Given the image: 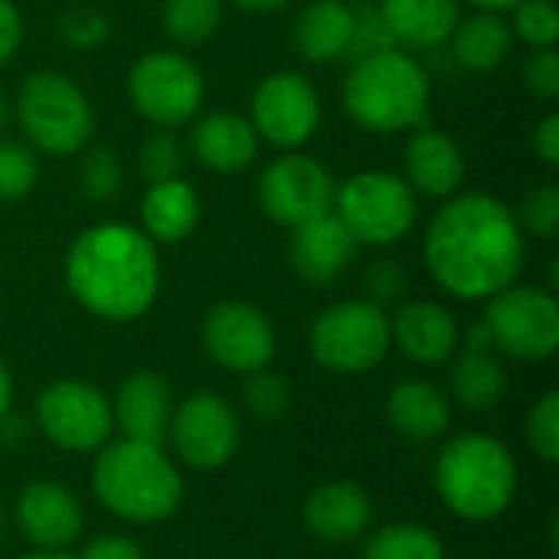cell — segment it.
Here are the masks:
<instances>
[{
  "label": "cell",
  "mask_w": 559,
  "mask_h": 559,
  "mask_svg": "<svg viewBox=\"0 0 559 559\" xmlns=\"http://www.w3.org/2000/svg\"><path fill=\"white\" fill-rule=\"evenodd\" d=\"M423 255L442 292L462 301H488L521 275L524 229L498 197L459 193L429 219Z\"/></svg>",
  "instance_id": "1"
},
{
  "label": "cell",
  "mask_w": 559,
  "mask_h": 559,
  "mask_svg": "<svg viewBox=\"0 0 559 559\" xmlns=\"http://www.w3.org/2000/svg\"><path fill=\"white\" fill-rule=\"evenodd\" d=\"M66 285L88 314L115 324L138 321L160 292L157 246L128 223L88 226L69 246Z\"/></svg>",
  "instance_id": "2"
},
{
  "label": "cell",
  "mask_w": 559,
  "mask_h": 559,
  "mask_svg": "<svg viewBox=\"0 0 559 559\" xmlns=\"http://www.w3.org/2000/svg\"><path fill=\"white\" fill-rule=\"evenodd\" d=\"M429 95L432 85L426 66L396 46L357 59L341 92L347 118L377 134L423 128Z\"/></svg>",
  "instance_id": "3"
},
{
  "label": "cell",
  "mask_w": 559,
  "mask_h": 559,
  "mask_svg": "<svg viewBox=\"0 0 559 559\" xmlns=\"http://www.w3.org/2000/svg\"><path fill=\"white\" fill-rule=\"evenodd\" d=\"M95 498L121 521L157 524L177 514L183 478L160 445L121 439L105 445L92 468Z\"/></svg>",
  "instance_id": "4"
},
{
  "label": "cell",
  "mask_w": 559,
  "mask_h": 559,
  "mask_svg": "<svg viewBox=\"0 0 559 559\" xmlns=\"http://www.w3.org/2000/svg\"><path fill=\"white\" fill-rule=\"evenodd\" d=\"M436 491L462 521H498L518 495V462L504 442L462 432L449 439L436 459Z\"/></svg>",
  "instance_id": "5"
},
{
  "label": "cell",
  "mask_w": 559,
  "mask_h": 559,
  "mask_svg": "<svg viewBox=\"0 0 559 559\" xmlns=\"http://www.w3.org/2000/svg\"><path fill=\"white\" fill-rule=\"evenodd\" d=\"M16 121L36 151L56 157L82 154L95 131V111L85 92L52 69L26 75L16 95Z\"/></svg>",
  "instance_id": "6"
},
{
  "label": "cell",
  "mask_w": 559,
  "mask_h": 559,
  "mask_svg": "<svg viewBox=\"0 0 559 559\" xmlns=\"http://www.w3.org/2000/svg\"><path fill=\"white\" fill-rule=\"evenodd\" d=\"M357 246H393L416 226V190L393 170H360L334 190L331 210Z\"/></svg>",
  "instance_id": "7"
},
{
  "label": "cell",
  "mask_w": 559,
  "mask_h": 559,
  "mask_svg": "<svg viewBox=\"0 0 559 559\" xmlns=\"http://www.w3.org/2000/svg\"><path fill=\"white\" fill-rule=\"evenodd\" d=\"M308 347L331 373H367L390 350V318L367 298L337 301L311 321Z\"/></svg>",
  "instance_id": "8"
},
{
  "label": "cell",
  "mask_w": 559,
  "mask_h": 559,
  "mask_svg": "<svg viewBox=\"0 0 559 559\" xmlns=\"http://www.w3.org/2000/svg\"><path fill=\"white\" fill-rule=\"evenodd\" d=\"M128 95L138 115L157 128H180L197 118L206 98L203 72L183 52H147L128 72Z\"/></svg>",
  "instance_id": "9"
},
{
  "label": "cell",
  "mask_w": 559,
  "mask_h": 559,
  "mask_svg": "<svg viewBox=\"0 0 559 559\" xmlns=\"http://www.w3.org/2000/svg\"><path fill=\"white\" fill-rule=\"evenodd\" d=\"M485 328L495 350L514 360H547L559 347L557 298L534 285H508L488 298Z\"/></svg>",
  "instance_id": "10"
},
{
  "label": "cell",
  "mask_w": 559,
  "mask_h": 559,
  "mask_svg": "<svg viewBox=\"0 0 559 559\" xmlns=\"http://www.w3.org/2000/svg\"><path fill=\"white\" fill-rule=\"evenodd\" d=\"M39 432L62 452H95L108 442L115 416L108 396L85 380H56L36 396Z\"/></svg>",
  "instance_id": "11"
},
{
  "label": "cell",
  "mask_w": 559,
  "mask_h": 559,
  "mask_svg": "<svg viewBox=\"0 0 559 559\" xmlns=\"http://www.w3.org/2000/svg\"><path fill=\"white\" fill-rule=\"evenodd\" d=\"M334 190H337V183L321 160L298 154V151H288L262 170L259 206L272 223L295 229L308 219L331 213L334 210Z\"/></svg>",
  "instance_id": "12"
},
{
  "label": "cell",
  "mask_w": 559,
  "mask_h": 559,
  "mask_svg": "<svg viewBox=\"0 0 559 559\" xmlns=\"http://www.w3.org/2000/svg\"><path fill=\"white\" fill-rule=\"evenodd\" d=\"M259 138L282 151H298L308 144L321 124V98L318 88L292 69L265 75L252 92V118Z\"/></svg>",
  "instance_id": "13"
},
{
  "label": "cell",
  "mask_w": 559,
  "mask_h": 559,
  "mask_svg": "<svg viewBox=\"0 0 559 559\" xmlns=\"http://www.w3.org/2000/svg\"><path fill=\"white\" fill-rule=\"evenodd\" d=\"M203 347L229 373L265 370L278 350L272 321L246 301H219L203 318Z\"/></svg>",
  "instance_id": "14"
},
{
  "label": "cell",
  "mask_w": 559,
  "mask_h": 559,
  "mask_svg": "<svg viewBox=\"0 0 559 559\" xmlns=\"http://www.w3.org/2000/svg\"><path fill=\"white\" fill-rule=\"evenodd\" d=\"M177 455L200 472L223 468L239 449V416L216 393H193L174 406L167 429Z\"/></svg>",
  "instance_id": "15"
},
{
  "label": "cell",
  "mask_w": 559,
  "mask_h": 559,
  "mask_svg": "<svg viewBox=\"0 0 559 559\" xmlns=\"http://www.w3.org/2000/svg\"><path fill=\"white\" fill-rule=\"evenodd\" d=\"M20 534L36 550H66L82 537V504L59 481H33L16 498Z\"/></svg>",
  "instance_id": "16"
},
{
  "label": "cell",
  "mask_w": 559,
  "mask_h": 559,
  "mask_svg": "<svg viewBox=\"0 0 559 559\" xmlns=\"http://www.w3.org/2000/svg\"><path fill=\"white\" fill-rule=\"evenodd\" d=\"M354 255H357V239L347 233V226L334 213H324L292 229L288 262L295 275L308 285L337 282L354 262Z\"/></svg>",
  "instance_id": "17"
},
{
  "label": "cell",
  "mask_w": 559,
  "mask_h": 559,
  "mask_svg": "<svg viewBox=\"0 0 559 559\" xmlns=\"http://www.w3.org/2000/svg\"><path fill=\"white\" fill-rule=\"evenodd\" d=\"M390 344H396L413 364L436 367L455 357L459 321L445 305L406 301L390 321Z\"/></svg>",
  "instance_id": "18"
},
{
  "label": "cell",
  "mask_w": 559,
  "mask_h": 559,
  "mask_svg": "<svg viewBox=\"0 0 559 559\" xmlns=\"http://www.w3.org/2000/svg\"><path fill=\"white\" fill-rule=\"evenodd\" d=\"M111 416L118 419L124 439L164 445L170 416H174V393L167 380L154 370H134L115 396Z\"/></svg>",
  "instance_id": "19"
},
{
  "label": "cell",
  "mask_w": 559,
  "mask_h": 559,
  "mask_svg": "<svg viewBox=\"0 0 559 559\" xmlns=\"http://www.w3.org/2000/svg\"><path fill=\"white\" fill-rule=\"evenodd\" d=\"M403 164H406V183L426 197L449 200L459 193V187L465 180L462 147L449 134H442L429 124L413 131V138L406 141Z\"/></svg>",
  "instance_id": "20"
},
{
  "label": "cell",
  "mask_w": 559,
  "mask_h": 559,
  "mask_svg": "<svg viewBox=\"0 0 559 559\" xmlns=\"http://www.w3.org/2000/svg\"><path fill=\"white\" fill-rule=\"evenodd\" d=\"M373 521V504L367 491L354 481H328L318 485L305 504L308 531L324 544H354L367 534Z\"/></svg>",
  "instance_id": "21"
},
{
  "label": "cell",
  "mask_w": 559,
  "mask_h": 559,
  "mask_svg": "<svg viewBox=\"0 0 559 559\" xmlns=\"http://www.w3.org/2000/svg\"><path fill=\"white\" fill-rule=\"evenodd\" d=\"M193 157L213 174H239L259 154L255 128L236 111H213L200 118L190 131Z\"/></svg>",
  "instance_id": "22"
},
{
  "label": "cell",
  "mask_w": 559,
  "mask_h": 559,
  "mask_svg": "<svg viewBox=\"0 0 559 559\" xmlns=\"http://www.w3.org/2000/svg\"><path fill=\"white\" fill-rule=\"evenodd\" d=\"M390 426L413 442H436L452 429L449 396L429 380H403L390 390L386 400Z\"/></svg>",
  "instance_id": "23"
},
{
  "label": "cell",
  "mask_w": 559,
  "mask_h": 559,
  "mask_svg": "<svg viewBox=\"0 0 559 559\" xmlns=\"http://www.w3.org/2000/svg\"><path fill=\"white\" fill-rule=\"evenodd\" d=\"M390 36L406 49H436L459 26V0H380Z\"/></svg>",
  "instance_id": "24"
},
{
  "label": "cell",
  "mask_w": 559,
  "mask_h": 559,
  "mask_svg": "<svg viewBox=\"0 0 559 559\" xmlns=\"http://www.w3.org/2000/svg\"><path fill=\"white\" fill-rule=\"evenodd\" d=\"M350 39H354V7L344 0H311L292 26V43L308 62L344 59Z\"/></svg>",
  "instance_id": "25"
},
{
  "label": "cell",
  "mask_w": 559,
  "mask_h": 559,
  "mask_svg": "<svg viewBox=\"0 0 559 559\" xmlns=\"http://www.w3.org/2000/svg\"><path fill=\"white\" fill-rule=\"evenodd\" d=\"M200 223V197L197 190L183 180H164V183H151L144 200H141V233L151 242H183Z\"/></svg>",
  "instance_id": "26"
},
{
  "label": "cell",
  "mask_w": 559,
  "mask_h": 559,
  "mask_svg": "<svg viewBox=\"0 0 559 559\" xmlns=\"http://www.w3.org/2000/svg\"><path fill=\"white\" fill-rule=\"evenodd\" d=\"M511 43H514L511 23L501 13H488V10L459 20L452 33L455 59L468 72H491L495 66H501L504 56L511 52Z\"/></svg>",
  "instance_id": "27"
},
{
  "label": "cell",
  "mask_w": 559,
  "mask_h": 559,
  "mask_svg": "<svg viewBox=\"0 0 559 559\" xmlns=\"http://www.w3.org/2000/svg\"><path fill=\"white\" fill-rule=\"evenodd\" d=\"M508 377L491 350H465L452 364V393L472 413H488L501 403Z\"/></svg>",
  "instance_id": "28"
},
{
  "label": "cell",
  "mask_w": 559,
  "mask_h": 559,
  "mask_svg": "<svg viewBox=\"0 0 559 559\" xmlns=\"http://www.w3.org/2000/svg\"><path fill=\"white\" fill-rule=\"evenodd\" d=\"M360 559H445V547L432 527L386 524L367 537Z\"/></svg>",
  "instance_id": "29"
},
{
  "label": "cell",
  "mask_w": 559,
  "mask_h": 559,
  "mask_svg": "<svg viewBox=\"0 0 559 559\" xmlns=\"http://www.w3.org/2000/svg\"><path fill=\"white\" fill-rule=\"evenodd\" d=\"M223 23V0H164L160 26L183 46L206 43Z\"/></svg>",
  "instance_id": "30"
},
{
  "label": "cell",
  "mask_w": 559,
  "mask_h": 559,
  "mask_svg": "<svg viewBox=\"0 0 559 559\" xmlns=\"http://www.w3.org/2000/svg\"><path fill=\"white\" fill-rule=\"evenodd\" d=\"M124 187V167L118 151L111 147H92L79 157V190L82 197L95 203H108Z\"/></svg>",
  "instance_id": "31"
},
{
  "label": "cell",
  "mask_w": 559,
  "mask_h": 559,
  "mask_svg": "<svg viewBox=\"0 0 559 559\" xmlns=\"http://www.w3.org/2000/svg\"><path fill=\"white\" fill-rule=\"evenodd\" d=\"M39 180L36 151L23 141L0 138V200H23Z\"/></svg>",
  "instance_id": "32"
},
{
  "label": "cell",
  "mask_w": 559,
  "mask_h": 559,
  "mask_svg": "<svg viewBox=\"0 0 559 559\" xmlns=\"http://www.w3.org/2000/svg\"><path fill=\"white\" fill-rule=\"evenodd\" d=\"M183 160H187V151L170 128H157L151 138H144V144L138 151V167L147 183H164V180L180 177Z\"/></svg>",
  "instance_id": "33"
},
{
  "label": "cell",
  "mask_w": 559,
  "mask_h": 559,
  "mask_svg": "<svg viewBox=\"0 0 559 559\" xmlns=\"http://www.w3.org/2000/svg\"><path fill=\"white\" fill-rule=\"evenodd\" d=\"M242 403L259 419H282L288 413V406H292V386H288V380L282 373H272L265 367V370L246 373Z\"/></svg>",
  "instance_id": "34"
},
{
  "label": "cell",
  "mask_w": 559,
  "mask_h": 559,
  "mask_svg": "<svg viewBox=\"0 0 559 559\" xmlns=\"http://www.w3.org/2000/svg\"><path fill=\"white\" fill-rule=\"evenodd\" d=\"M511 33H518L531 49H554L559 39V13L550 0H521L514 7Z\"/></svg>",
  "instance_id": "35"
},
{
  "label": "cell",
  "mask_w": 559,
  "mask_h": 559,
  "mask_svg": "<svg viewBox=\"0 0 559 559\" xmlns=\"http://www.w3.org/2000/svg\"><path fill=\"white\" fill-rule=\"evenodd\" d=\"M56 33L75 49H95L108 39L111 26H108V16L98 13L95 7H69L56 20Z\"/></svg>",
  "instance_id": "36"
},
{
  "label": "cell",
  "mask_w": 559,
  "mask_h": 559,
  "mask_svg": "<svg viewBox=\"0 0 559 559\" xmlns=\"http://www.w3.org/2000/svg\"><path fill=\"white\" fill-rule=\"evenodd\" d=\"M527 442L547 465L559 462V393H547L527 416Z\"/></svg>",
  "instance_id": "37"
},
{
  "label": "cell",
  "mask_w": 559,
  "mask_h": 559,
  "mask_svg": "<svg viewBox=\"0 0 559 559\" xmlns=\"http://www.w3.org/2000/svg\"><path fill=\"white\" fill-rule=\"evenodd\" d=\"M521 229L537 236V239H557L559 233V190L557 187H537L534 193L524 197L521 203V216H518Z\"/></svg>",
  "instance_id": "38"
},
{
  "label": "cell",
  "mask_w": 559,
  "mask_h": 559,
  "mask_svg": "<svg viewBox=\"0 0 559 559\" xmlns=\"http://www.w3.org/2000/svg\"><path fill=\"white\" fill-rule=\"evenodd\" d=\"M393 36L380 16L377 7H367V10H354V39H350V49L347 56L364 59V56H373V52H383V49H393Z\"/></svg>",
  "instance_id": "39"
},
{
  "label": "cell",
  "mask_w": 559,
  "mask_h": 559,
  "mask_svg": "<svg viewBox=\"0 0 559 559\" xmlns=\"http://www.w3.org/2000/svg\"><path fill=\"white\" fill-rule=\"evenodd\" d=\"M364 288H367V301L373 305H386L396 301L406 292V272L403 265H396L393 259H380L367 269L364 275Z\"/></svg>",
  "instance_id": "40"
},
{
  "label": "cell",
  "mask_w": 559,
  "mask_h": 559,
  "mask_svg": "<svg viewBox=\"0 0 559 559\" xmlns=\"http://www.w3.org/2000/svg\"><path fill=\"white\" fill-rule=\"evenodd\" d=\"M524 82L534 95L540 98H557L559 95V56L557 49H537L524 62Z\"/></svg>",
  "instance_id": "41"
},
{
  "label": "cell",
  "mask_w": 559,
  "mask_h": 559,
  "mask_svg": "<svg viewBox=\"0 0 559 559\" xmlns=\"http://www.w3.org/2000/svg\"><path fill=\"white\" fill-rule=\"evenodd\" d=\"M79 559H144L141 547L128 537L118 534H98L85 544L82 557Z\"/></svg>",
  "instance_id": "42"
},
{
  "label": "cell",
  "mask_w": 559,
  "mask_h": 559,
  "mask_svg": "<svg viewBox=\"0 0 559 559\" xmlns=\"http://www.w3.org/2000/svg\"><path fill=\"white\" fill-rule=\"evenodd\" d=\"M23 39V20L20 10L13 7V0H0V66L10 62L20 49Z\"/></svg>",
  "instance_id": "43"
},
{
  "label": "cell",
  "mask_w": 559,
  "mask_h": 559,
  "mask_svg": "<svg viewBox=\"0 0 559 559\" xmlns=\"http://www.w3.org/2000/svg\"><path fill=\"white\" fill-rule=\"evenodd\" d=\"M534 151L547 167L559 164V115H547L534 131Z\"/></svg>",
  "instance_id": "44"
},
{
  "label": "cell",
  "mask_w": 559,
  "mask_h": 559,
  "mask_svg": "<svg viewBox=\"0 0 559 559\" xmlns=\"http://www.w3.org/2000/svg\"><path fill=\"white\" fill-rule=\"evenodd\" d=\"M468 350H495V344H491V334H488L485 321L472 324V331H468Z\"/></svg>",
  "instance_id": "45"
},
{
  "label": "cell",
  "mask_w": 559,
  "mask_h": 559,
  "mask_svg": "<svg viewBox=\"0 0 559 559\" xmlns=\"http://www.w3.org/2000/svg\"><path fill=\"white\" fill-rule=\"evenodd\" d=\"M10 403H13V380H10V370L0 364V416L10 413Z\"/></svg>",
  "instance_id": "46"
},
{
  "label": "cell",
  "mask_w": 559,
  "mask_h": 559,
  "mask_svg": "<svg viewBox=\"0 0 559 559\" xmlns=\"http://www.w3.org/2000/svg\"><path fill=\"white\" fill-rule=\"evenodd\" d=\"M236 7H242V10H252V13H269V10H282V7H288L292 0H233Z\"/></svg>",
  "instance_id": "47"
},
{
  "label": "cell",
  "mask_w": 559,
  "mask_h": 559,
  "mask_svg": "<svg viewBox=\"0 0 559 559\" xmlns=\"http://www.w3.org/2000/svg\"><path fill=\"white\" fill-rule=\"evenodd\" d=\"M468 3H475V7H481L488 13H501V10H514L521 0H468Z\"/></svg>",
  "instance_id": "48"
},
{
  "label": "cell",
  "mask_w": 559,
  "mask_h": 559,
  "mask_svg": "<svg viewBox=\"0 0 559 559\" xmlns=\"http://www.w3.org/2000/svg\"><path fill=\"white\" fill-rule=\"evenodd\" d=\"M20 559H75V557H69L66 550H36V554H26V557H20Z\"/></svg>",
  "instance_id": "49"
},
{
  "label": "cell",
  "mask_w": 559,
  "mask_h": 559,
  "mask_svg": "<svg viewBox=\"0 0 559 559\" xmlns=\"http://www.w3.org/2000/svg\"><path fill=\"white\" fill-rule=\"evenodd\" d=\"M7 121H10V105H7V98H3V92H0V131L7 128Z\"/></svg>",
  "instance_id": "50"
},
{
  "label": "cell",
  "mask_w": 559,
  "mask_h": 559,
  "mask_svg": "<svg viewBox=\"0 0 559 559\" xmlns=\"http://www.w3.org/2000/svg\"><path fill=\"white\" fill-rule=\"evenodd\" d=\"M0 531H3V514H0Z\"/></svg>",
  "instance_id": "51"
}]
</instances>
